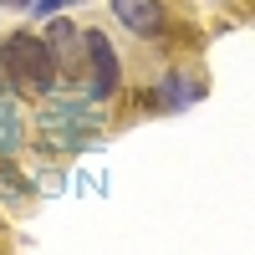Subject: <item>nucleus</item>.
<instances>
[{
  "instance_id": "4",
  "label": "nucleus",
  "mask_w": 255,
  "mask_h": 255,
  "mask_svg": "<svg viewBox=\"0 0 255 255\" xmlns=\"http://www.w3.org/2000/svg\"><path fill=\"white\" fill-rule=\"evenodd\" d=\"M108 5H113V15H118L138 41H153V36L168 31V10L158 5V0H108Z\"/></svg>"
},
{
  "instance_id": "7",
  "label": "nucleus",
  "mask_w": 255,
  "mask_h": 255,
  "mask_svg": "<svg viewBox=\"0 0 255 255\" xmlns=\"http://www.w3.org/2000/svg\"><path fill=\"white\" fill-rule=\"evenodd\" d=\"M0 5H31V0H0Z\"/></svg>"
},
{
  "instance_id": "2",
  "label": "nucleus",
  "mask_w": 255,
  "mask_h": 255,
  "mask_svg": "<svg viewBox=\"0 0 255 255\" xmlns=\"http://www.w3.org/2000/svg\"><path fill=\"white\" fill-rule=\"evenodd\" d=\"M46 46H51L56 72L67 77V82H82V77H87V31H77L72 20H51Z\"/></svg>"
},
{
  "instance_id": "1",
  "label": "nucleus",
  "mask_w": 255,
  "mask_h": 255,
  "mask_svg": "<svg viewBox=\"0 0 255 255\" xmlns=\"http://www.w3.org/2000/svg\"><path fill=\"white\" fill-rule=\"evenodd\" d=\"M0 61H5V77H10V92L15 97L41 102V97H51L56 82H61L46 36H36V31H10L5 41H0Z\"/></svg>"
},
{
  "instance_id": "5",
  "label": "nucleus",
  "mask_w": 255,
  "mask_h": 255,
  "mask_svg": "<svg viewBox=\"0 0 255 255\" xmlns=\"http://www.w3.org/2000/svg\"><path fill=\"white\" fill-rule=\"evenodd\" d=\"M0 189H5V194H15V199H31V184L20 179L10 163H0Z\"/></svg>"
},
{
  "instance_id": "3",
  "label": "nucleus",
  "mask_w": 255,
  "mask_h": 255,
  "mask_svg": "<svg viewBox=\"0 0 255 255\" xmlns=\"http://www.w3.org/2000/svg\"><path fill=\"white\" fill-rule=\"evenodd\" d=\"M87 72H92V102H108L123 82V67H118V51L102 31H87Z\"/></svg>"
},
{
  "instance_id": "6",
  "label": "nucleus",
  "mask_w": 255,
  "mask_h": 255,
  "mask_svg": "<svg viewBox=\"0 0 255 255\" xmlns=\"http://www.w3.org/2000/svg\"><path fill=\"white\" fill-rule=\"evenodd\" d=\"M61 5H72V0H41V5H36V15H51V10H61Z\"/></svg>"
}]
</instances>
